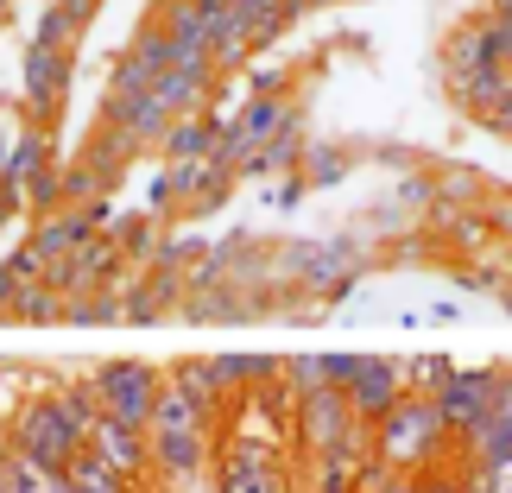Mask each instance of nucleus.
<instances>
[{"mask_svg":"<svg viewBox=\"0 0 512 493\" xmlns=\"http://www.w3.org/2000/svg\"><path fill=\"white\" fill-rule=\"evenodd\" d=\"M13 323H64V291L26 285V291L13 298Z\"/></svg>","mask_w":512,"mask_h":493,"instance_id":"f3484780","label":"nucleus"},{"mask_svg":"<svg viewBox=\"0 0 512 493\" xmlns=\"http://www.w3.org/2000/svg\"><path fill=\"white\" fill-rule=\"evenodd\" d=\"M367 493H418V475H380Z\"/></svg>","mask_w":512,"mask_h":493,"instance_id":"b1692460","label":"nucleus"},{"mask_svg":"<svg viewBox=\"0 0 512 493\" xmlns=\"http://www.w3.org/2000/svg\"><path fill=\"white\" fill-rule=\"evenodd\" d=\"M291 443L304 449V462H323L336 449H373V430L354 418L342 386H323L310 399H291Z\"/></svg>","mask_w":512,"mask_h":493,"instance_id":"20e7f679","label":"nucleus"},{"mask_svg":"<svg viewBox=\"0 0 512 493\" xmlns=\"http://www.w3.org/2000/svg\"><path fill=\"white\" fill-rule=\"evenodd\" d=\"M0 468L13 475V487H19V493H70L64 468H45V462H26V456H7Z\"/></svg>","mask_w":512,"mask_h":493,"instance_id":"a211bd4d","label":"nucleus"},{"mask_svg":"<svg viewBox=\"0 0 512 493\" xmlns=\"http://www.w3.org/2000/svg\"><path fill=\"white\" fill-rule=\"evenodd\" d=\"M7 443H13V456H26V462L70 468V456L83 449V430L70 424L64 399H57V386H45V392H26V399L13 405V418H7Z\"/></svg>","mask_w":512,"mask_h":493,"instance_id":"7ed1b4c3","label":"nucleus"},{"mask_svg":"<svg viewBox=\"0 0 512 493\" xmlns=\"http://www.w3.org/2000/svg\"><path fill=\"white\" fill-rule=\"evenodd\" d=\"M7 7H13V0H7Z\"/></svg>","mask_w":512,"mask_h":493,"instance_id":"7c9ffc66","label":"nucleus"},{"mask_svg":"<svg viewBox=\"0 0 512 493\" xmlns=\"http://www.w3.org/2000/svg\"><path fill=\"white\" fill-rule=\"evenodd\" d=\"M215 140H222V121H209V114H177L159 146H165L171 165H190V159H209Z\"/></svg>","mask_w":512,"mask_h":493,"instance_id":"ddd939ff","label":"nucleus"},{"mask_svg":"<svg viewBox=\"0 0 512 493\" xmlns=\"http://www.w3.org/2000/svg\"><path fill=\"white\" fill-rule=\"evenodd\" d=\"M89 386H95V405L108 411V418H121V424H152V405H159V386H165V373L152 367V361H102L89 373Z\"/></svg>","mask_w":512,"mask_h":493,"instance_id":"39448f33","label":"nucleus"},{"mask_svg":"<svg viewBox=\"0 0 512 493\" xmlns=\"http://www.w3.org/2000/svg\"><path fill=\"white\" fill-rule=\"evenodd\" d=\"M165 70H171V38H165V26H152V19H140L133 45H127L121 57H114L108 95H152Z\"/></svg>","mask_w":512,"mask_h":493,"instance_id":"1a4fd4ad","label":"nucleus"},{"mask_svg":"<svg viewBox=\"0 0 512 493\" xmlns=\"http://www.w3.org/2000/svg\"><path fill=\"white\" fill-rule=\"evenodd\" d=\"M70 95V51L57 45H26V64H19V102L38 127L57 121V108H64Z\"/></svg>","mask_w":512,"mask_h":493,"instance_id":"0eeeda50","label":"nucleus"},{"mask_svg":"<svg viewBox=\"0 0 512 493\" xmlns=\"http://www.w3.org/2000/svg\"><path fill=\"white\" fill-rule=\"evenodd\" d=\"M481 222L494 228L500 247H512V190H494V184H487V196H481Z\"/></svg>","mask_w":512,"mask_h":493,"instance_id":"aec40b11","label":"nucleus"},{"mask_svg":"<svg viewBox=\"0 0 512 493\" xmlns=\"http://www.w3.org/2000/svg\"><path fill=\"white\" fill-rule=\"evenodd\" d=\"M64 481H70V493H140L127 475H114V468L95 456V449H76L70 468H64Z\"/></svg>","mask_w":512,"mask_h":493,"instance_id":"4468645a","label":"nucleus"},{"mask_svg":"<svg viewBox=\"0 0 512 493\" xmlns=\"http://www.w3.org/2000/svg\"><path fill=\"white\" fill-rule=\"evenodd\" d=\"M215 83H222V70H215V57H196V64H171L165 76H159V102L171 108V114H203L209 108V95H215Z\"/></svg>","mask_w":512,"mask_h":493,"instance_id":"9b49d317","label":"nucleus"},{"mask_svg":"<svg viewBox=\"0 0 512 493\" xmlns=\"http://www.w3.org/2000/svg\"><path fill=\"white\" fill-rule=\"evenodd\" d=\"M13 298H19V291H13V279H7V272H0V323L13 317Z\"/></svg>","mask_w":512,"mask_h":493,"instance_id":"393cba45","label":"nucleus"},{"mask_svg":"<svg viewBox=\"0 0 512 493\" xmlns=\"http://www.w3.org/2000/svg\"><path fill=\"white\" fill-rule=\"evenodd\" d=\"M51 7L70 19V32H76V38H83V32L95 26V13H102V0H51Z\"/></svg>","mask_w":512,"mask_h":493,"instance_id":"4be33fe9","label":"nucleus"},{"mask_svg":"<svg viewBox=\"0 0 512 493\" xmlns=\"http://www.w3.org/2000/svg\"><path fill=\"white\" fill-rule=\"evenodd\" d=\"M285 7H291V19H298V13H310V7H317V0H285Z\"/></svg>","mask_w":512,"mask_h":493,"instance_id":"bb28decb","label":"nucleus"},{"mask_svg":"<svg viewBox=\"0 0 512 493\" xmlns=\"http://www.w3.org/2000/svg\"><path fill=\"white\" fill-rule=\"evenodd\" d=\"M279 386L291 392V399H310V392L336 386V373H329V354H291V361H279Z\"/></svg>","mask_w":512,"mask_h":493,"instance_id":"2eb2a0df","label":"nucleus"},{"mask_svg":"<svg viewBox=\"0 0 512 493\" xmlns=\"http://www.w3.org/2000/svg\"><path fill=\"white\" fill-rule=\"evenodd\" d=\"M0 13H7V0H0Z\"/></svg>","mask_w":512,"mask_h":493,"instance_id":"c756f323","label":"nucleus"},{"mask_svg":"<svg viewBox=\"0 0 512 493\" xmlns=\"http://www.w3.org/2000/svg\"><path fill=\"white\" fill-rule=\"evenodd\" d=\"M500 380H506L500 367H456V373H449V380H443V392L430 399V405L443 411L449 437H462L468 424H481L487 411H494V399H500Z\"/></svg>","mask_w":512,"mask_h":493,"instance_id":"6e6552de","label":"nucleus"},{"mask_svg":"<svg viewBox=\"0 0 512 493\" xmlns=\"http://www.w3.org/2000/svg\"><path fill=\"white\" fill-rule=\"evenodd\" d=\"M0 493H19V487H13V475H7V468H0Z\"/></svg>","mask_w":512,"mask_h":493,"instance_id":"cd10ccee","label":"nucleus"},{"mask_svg":"<svg viewBox=\"0 0 512 493\" xmlns=\"http://www.w3.org/2000/svg\"><path fill=\"white\" fill-rule=\"evenodd\" d=\"M456 279L468 291H500V266H456Z\"/></svg>","mask_w":512,"mask_h":493,"instance_id":"5701e85b","label":"nucleus"},{"mask_svg":"<svg viewBox=\"0 0 512 493\" xmlns=\"http://www.w3.org/2000/svg\"><path fill=\"white\" fill-rule=\"evenodd\" d=\"M83 449H95V456H102L114 475H127L133 487H146L152 481V437L140 424H121V418H95L89 424V437H83Z\"/></svg>","mask_w":512,"mask_h":493,"instance_id":"9d476101","label":"nucleus"},{"mask_svg":"<svg viewBox=\"0 0 512 493\" xmlns=\"http://www.w3.org/2000/svg\"><path fill=\"white\" fill-rule=\"evenodd\" d=\"M19 203H32L38 215H51V209H64V171H57V159L45 171H32L26 184H19Z\"/></svg>","mask_w":512,"mask_h":493,"instance_id":"6ab92c4d","label":"nucleus"},{"mask_svg":"<svg viewBox=\"0 0 512 493\" xmlns=\"http://www.w3.org/2000/svg\"><path fill=\"white\" fill-rule=\"evenodd\" d=\"M13 209H19V190H13V184H0V228H7V215H13Z\"/></svg>","mask_w":512,"mask_h":493,"instance_id":"a878e982","label":"nucleus"},{"mask_svg":"<svg viewBox=\"0 0 512 493\" xmlns=\"http://www.w3.org/2000/svg\"><path fill=\"white\" fill-rule=\"evenodd\" d=\"M342 171H348V152H336V146H310V171H304V184H336Z\"/></svg>","mask_w":512,"mask_h":493,"instance_id":"412c9836","label":"nucleus"},{"mask_svg":"<svg viewBox=\"0 0 512 493\" xmlns=\"http://www.w3.org/2000/svg\"><path fill=\"white\" fill-rule=\"evenodd\" d=\"M506 310H512V291H506Z\"/></svg>","mask_w":512,"mask_h":493,"instance_id":"c85d7f7f","label":"nucleus"},{"mask_svg":"<svg viewBox=\"0 0 512 493\" xmlns=\"http://www.w3.org/2000/svg\"><path fill=\"white\" fill-rule=\"evenodd\" d=\"M342 392H348L354 418L373 430L380 418H392V411H399V399H411V392H405V361H386V354H354Z\"/></svg>","mask_w":512,"mask_h":493,"instance_id":"423d86ee","label":"nucleus"},{"mask_svg":"<svg viewBox=\"0 0 512 493\" xmlns=\"http://www.w3.org/2000/svg\"><path fill=\"white\" fill-rule=\"evenodd\" d=\"M228 424V405L215 399L203 361H177L159 386V405H152V481H196L215 462V437Z\"/></svg>","mask_w":512,"mask_h":493,"instance_id":"f257e3e1","label":"nucleus"},{"mask_svg":"<svg viewBox=\"0 0 512 493\" xmlns=\"http://www.w3.org/2000/svg\"><path fill=\"white\" fill-rule=\"evenodd\" d=\"M449 373H456L449 354H418V361H405V392H411V399H437Z\"/></svg>","mask_w":512,"mask_h":493,"instance_id":"dca6fc26","label":"nucleus"},{"mask_svg":"<svg viewBox=\"0 0 512 493\" xmlns=\"http://www.w3.org/2000/svg\"><path fill=\"white\" fill-rule=\"evenodd\" d=\"M354 272H361V260L336 241V247H317V253H298V285L317 291V298H329V291H348Z\"/></svg>","mask_w":512,"mask_h":493,"instance_id":"f8f14e48","label":"nucleus"},{"mask_svg":"<svg viewBox=\"0 0 512 493\" xmlns=\"http://www.w3.org/2000/svg\"><path fill=\"white\" fill-rule=\"evenodd\" d=\"M449 456H456V437H449L443 411L430 399H399L392 418L373 424V462L386 475H424V468H437Z\"/></svg>","mask_w":512,"mask_h":493,"instance_id":"f03ea898","label":"nucleus"}]
</instances>
